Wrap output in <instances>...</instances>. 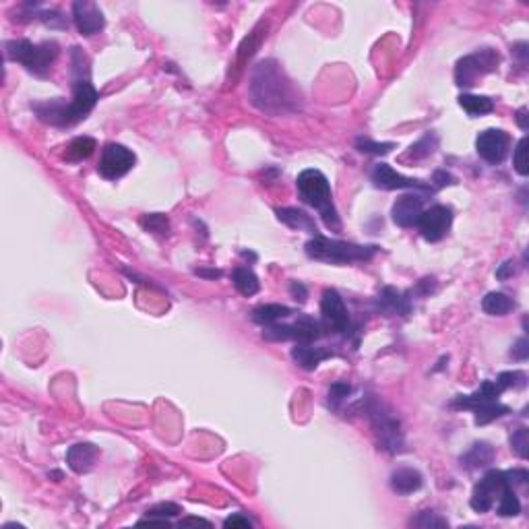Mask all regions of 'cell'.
<instances>
[{
    "instance_id": "obj_1",
    "label": "cell",
    "mask_w": 529,
    "mask_h": 529,
    "mask_svg": "<svg viewBox=\"0 0 529 529\" xmlns=\"http://www.w3.org/2000/svg\"><path fill=\"white\" fill-rule=\"evenodd\" d=\"M250 102L264 114L298 112L302 98L275 60H263L250 75Z\"/></svg>"
},
{
    "instance_id": "obj_2",
    "label": "cell",
    "mask_w": 529,
    "mask_h": 529,
    "mask_svg": "<svg viewBox=\"0 0 529 529\" xmlns=\"http://www.w3.org/2000/svg\"><path fill=\"white\" fill-rule=\"evenodd\" d=\"M98 104V91L89 81L73 83V102L65 104L62 100H50L43 104H34L39 120L54 126H71L83 120Z\"/></svg>"
},
{
    "instance_id": "obj_3",
    "label": "cell",
    "mask_w": 529,
    "mask_h": 529,
    "mask_svg": "<svg viewBox=\"0 0 529 529\" xmlns=\"http://www.w3.org/2000/svg\"><path fill=\"white\" fill-rule=\"evenodd\" d=\"M296 185H298L300 199H302L306 205L314 207L321 213L325 226L329 227V229L340 232V215H337V211L333 207L331 185H329L327 176L323 172H319V170H304L302 174L298 176Z\"/></svg>"
},
{
    "instance_id": "obj_4",
    "label": "cell",
    "mask_w": 529,
    "mask_h": 529,
    "mask_svg": "<svg viewBox=\"0 0 529 529\" xmlns=\"http://www.w3.org/2000/svg\"><path fill=\"white\" fill-rule=\"evenodd\" d=\"M378 253V246H360L351 242L331 240L325 236H312V240L306 242V255L314 261L331 264H349L370 261Z\"/></svg>"
},
{
    "instance_id": "obj_5",
    "label": "cell",
    "mask_w": 529,
    "mask_h": 529,
    "mask_svg": "<svg viewBox=\"0 0 529 529\" xmlns=\"http://www.w3.org/2000/svg\"><path fill=\"white\" fill-rule=\"evenodd\" d=\"M364 412L370 417L380 449H384L387 453H399L403 449V432H401L399 420L393 416V412L382 401H378L377 397H368Z\"/></svg>"
},
{
    "instance_id": "obj_6",
    "label": "cell",
    "mask_w": 529,
    "mask_h": 529,
    "mask_svg": "<svg viewBox=\"0 0 529 529\" xmlns=\"http://www.w3.org/2000/svg\"><path fill=\"white\" fill-rule=\"evenodd\" d=\"M6 56L15 62H21L27 71L43 75L58 56V43L56 41L32 43L29 39H13L6 41Z\"/></svg>"
},
{
    "instance_id": "obj_7",
    "label": "cell",
    "mask_w": 529,
    "mask_h": 529,
    "mask_svg": "<svg viewBox=\"0 0 529 529\" xmlns=\"http://www.w3.org/2000/svg\"><path fill=\"white\" fill-rule=\"evenodd\" d=\"M500 62V56L496 50L492 48H484V50H478L465 58H461L455 67V81L459 87H471L476 85V81L480 76L488 75L492 73Z\"/></svg>"
},
{
    "instance_id": "obj_8",
    "label": "cell",
    "mask_w": 529,
    "mask_h": 529,
    "mask_svg": "<svg viewBox=\"0 0 529 529\" xmlns=\"http://www.w3.org/2000/svg\"><path fill=\"white\" fill-rule=\"evenodd\" d=\"M507 488V482H504V474L502 471H496L492 469L488 471L474 488V494H471V509L478 511V513H488L492 507L498 502L502 490Z\"/></svg>"
},
{
    "instance_id": "obj_9",
    "label": "cell",
    "mask_w": 529,
    "mask_h": 529,
    "mask_svg": "<svg viewBox=\"0 0 529 529\" xmlns=\"http://www.w3.org/2000/svg\"><path fill=\"white\" fill-rule=\"evenodd\" d=\"M133 166H135V153L126 149L124 145L108 143L102 149L98 170L106 180H116V178H122L126 172H130Z\"/></svg>"
},
{
    "instance_id": "obj_10",
    "label": "cell",
    "mask_w": 529,
    "mask_h": 529,
    "mask_svg": "<svg viewBox=\"0 0 529 529\" xmlns=\"http://www.w3.org/2000/svg\"><path fill=\"white\" fill-rule=\"evenodd\" d=\"M451 222H453V211L445 205H434V207L422 211V215L417 220V229L424 240L438 242L447 236Z\"/></svg>"
},
{
    "instance_id": "obj_11",
    "label": "cell",
    "mask_w": 529,
    "mask_h": 529,
    "mask_svg": "<svg viewBox=\"0 0 529 529\" xmlns=\"http://www.w3.org/2000/svg\"><path fill=\"white\" fill-rule=\"evenodd\" d=\"M321 314H323V327L335 333H347L349 331V314L335 290H327L321 300Z\"/></svg>"
},
{
    "instance_id": "obj_12",
    "label": "cell",
    "mask_w": 529,
    "mask_h": 529,
    "mask_svg": "<svg viewBox=\"0 0 529 529\" xmlns=\"http://www.w3.org/2000/svg\"><path fill=\"white\" fill-rule=\"evenodd\" d=\"M370 180L377 189L382 190H399V189H410V190H422V192H434L432 187H428L422 180H414V178H406L401 174H397L391 166L387 163H378L375 166V170L370 172Z\"/></svg>"
},
{
    "instance_id": "obj_13",
    "label": "cell",
    "mask_w": 529,
    "mask_h": 529,
    "mask_svg": "<svg viewBox=\"0 0 529 529\" xmlns=\"http://www.w3.org/2000/svg\"><path fill=\"white\" fill-rule=\"evenodd\" d=\"M509 143H511V139H509V135L504 130L488 128V130H484V133L478 135L476 149L480 153V157L486 159L488 163H500L507 157Z\"/></svg>"
},
{
    "instance_id": "obj_14",
    "label": "cell",
    "mask_w": 529,
    "mask_h": 529,
    "mask_svg": "<svg viewBox=\"0 0 529 529\" xmlns=\"http://www.w3.org/2000/svg\"><path fill=\"white\" fill-rule=\"evenodd\" d=\"M73 19L83 36H93L106 25L104 13L100 11L95 2H89V0H76L73 4Z\"/></svg>"
},
{
    "instance_id": "obj_15",
    "label": "cell",
    "mask_w": 529,
    "mask_h": 529,
    "mask_svg": "<svg viewBox=\"0 0 529 529\" xmlns=\"http://www.w3.org/2000/svg\"><path fill=\"white\" fill-rule=\"evenodd\" d=\"M424 211V205H422V196L417 194H403L395 201L393 209H391V215H393V222L399 227H414L417 226V220Z\"/></svg>"
},
{
    "instance_id": "obj_16",
    "label": "cell",
    "mask_w": 529,
    "mask_h": 529,
    "mask_svg": "<svg viewBox=\"0 0 529 529\" xmlns=\"http://www.w3.org/2000/svg\"><path fill=\"white\" fill-rule=\"evenodd\" d=\"M502 389L496 380H484L480 384V389L471 395H459L455 397L453 408H463V410H476L484 403H492V401H498Z\"/></svg>"
},
{
    "instance_id": "obj_17",
    "label": "cell",
    "mask_w": 529,
    "mask_h": 529,
    "mask_svg": "<svg viewBox=\"0 0 529 529\" xmlns=\"http://www.w3.org/2000/svg\"><path fill=\"white\" fill-rule=\"evenodd\" d=\"M378 310L380 312H384L387 316H403V314H408L410 312V308H412V304H410V298H406V294H401L399 290H395V288H391V286H387V288H382L380 292H378Z\"/></svg>"
},
{
    "instance_id": "obj_18",
    "label": "cell",
    "mask_w": 529,
    "mask_h": 529,
    "mask_svg": "<svg viewBox=\"0 0 529 529\" xmlns=\"http://www.w3.org/2000/svg\"><path fill=\"white\" fill-rule=\"evenodd\" d=\"M98 453V447H93L91 443H76L67 453V463L75 474H87L93 467Z\"/></svg>"
},
{
    "instance_id": "obj_19",
    "label": "cell",
    "mask_w": 529,
    "mask_h": 529,
    "mask_svg": "<svg viewBox=\"0 0 529 529\" xmlns=\"http://www.w3.org/2000/svg\"><path fill=\"white\" fill-rule=\"evenodd\" d=\"M333 354L329 349L323 347H312L310 343H296V347L292 349V358L296 360V364L304 370H314L323 360L331 358Z\"/></svg>"
},
{
    "instance_id": "obj_20",
    "label": "cell",
    "mask_w": 529,
    "mask_h": 529,
    "mask_svg": "<svg viewBox=\"0 0 529 529\" xmlns=\"http://www.w3.org/2000/svg\"><path fill=\"white\" fill-rule=\"evenodd\" d=\"M391 488H393V492L401 494V496H408V494L422 488V476H420V471L412 469V467H401V469L393 471Z\"/></svg>"
},
{
    "instance_id": "obj_21",
    "label": "cell",
    "mask_w": 529,
    "mask_h": 529,
    "mask_svg": "<svg viewBox=\"0 0 529 529\" xmlns=\"http://www.w3.org/2000/svg\"><path fill=\"white\" fill-rule=\"evenodd\" d=\"M277 217H279V222H283L286 226L294 227V229H304V232H308V234H312V236H319L312 217H310L308 213L300 211V209H294V207L277 209Z\"/></svg>"
},
{
    "instance_id": "obj_22",
    "label": "cell",
    "mask_w": 529,
    "mask_h": 529,
    "mask_svg": "<svg viewBox=\"0 0 529 529\" xmlns=\"http://www.w3.org/2000/svg\"><path fill=\"white\" fill-rule=\"evenodd\" d=\"M494 459V449L488 443H476L467 453L461 457V465L465 469H478V467H486L490 465Z\"/></svg>"
},
{
    "instance_id": "obj_23",
    "label": "cell",
    "mask_w": 529,
    "mask_h": 529,
    "mask_svg": "<svg viewBox=\"0 0 529 529\" xmlns=\"http://www.w3.org/2000/svg\"><path fill=\"white\" fill-rule=\"evenodd\" d=\"M292 310L288 306H281V304H263L259 308L253 310V321L257 325H273L286 316H290Z\"/></svg>"
},
{
    "instance_id": "obj_24",
    "label": "cell",
    "mask_w": 529,
    "mask_h": 529,
    "mask_svg": "<svg viewBox=\"0 0 529 529\" xmlns=\"http://www.w3.org/2000/svg\"><path fill=\"white\" fill-rule=\"evenodd\" d=\"M232 279H234V286H236V290L240 292V294H244V296H255L257 292H259V277L248 269V267H238V269H234V275H232Z\"/></svg>"
},
{
    "instance_id": "obj_25",
    "label": "cell",
    "mask_w": 529,
    "mask_h": 529,
    "mask_svg": "<svg viewBox=\"0 0 529 529\" xmlns=\"http://www.w3.org/2000/svg\"><path fill=\"white\" fill-rule=\"evenodd\" d=\"M482 308L490 316H504V314H509L515 308V302L507 294H502V292H490L482 300Z\"/></svg>"
},
{
    "instance_id": "obj_26",
    "label": "cell",
    "mask_w": 529,
    "mask_h": 529,
    "mask_svg": "<svg viewBox=\"0 0 529 529\" xmlns=\"http://www.w3.org/2000/svg\"><path fill=\"white\" fill-rule=\"evenodd\" d=\"M459 106L469 114V116H482V114H490L494 110V102L486 95H459Z\"/></svg>"
},
{
    "instance_id": "obj_27",
    "label": "cell",
    "mask_w": 529,
    "mask_h": 529,
    "mask_svg": "<svg viewBox=\"0 0 529 529\" xmlns=\"http://www.w3.org/2000/svg\"><path fill=\"white\" fill-rule=\"evenodd\" d=\"M496 511H498L500 517H515V515L521 513V502H519V498L515 494V488L507 486L502 490L500 498H498V509Z\"/></svg>"
},
{
    "instance_id": "obj_28",
    "label": "cell",
    "mask_w": 529,
    "mask_h": 529,
    "mask_svg": "<svg viewBox=\"0 0 529 529\" xmlns=\"http://www.w3.org/2000/svg\"><path fill=\"white\" fill-rule=\"evenodd\" d=\"M474 414H476V416H474L476 424H478V426H484V424H488L492 420H498V417H502L504 414H509V408L502 406V403H498V401H492V403H484V406L476 408Z\"/></svg>"
},
{
    "instance_id": "obj_29",
    "label": "cell",
    "mask_w": 529,
    "mask_h": 529,
    "mask_svg": "<svg viewBox=\"0 0 529 529\" xmlns=\"http://www.w3.org/2000/svg\"><path fill=\"white\" fill-rule=\"evenodd\" d=\"M93 149H95V141L91 137H76L75 141L69 145V149H67V159L69 161L87 159L93 153Z\"/></svg>"
},
{
    "instance_id": "obj_30",
    "label": "cell",
    "mask_w": 529,
    "mask_h": 529,
    "mask_svg": "<svg viewBox=\"0 0 529 529\" xmlns=\"http://www.w3.org/2000/svg\"><path fill=\"white\" fill-rule=\"evenodd\" d=\"M412 528H422V529H438V528H447L449 521L445 517H441L438 513H432V511H422L417 513L416 517L410 521Z\"/></svg>"
},
{
    "instance_id": "obj_31",
    "label": "cell",
    "mask_w": 529,
    "mask_h": 529,
    "mask_svg": "<svg viewBox=\"0 0 529 529\" xmlns=\"http://www.w3.org/2000/svg\"><path fill=\"white\" fill-rule=\"evenodd\" d=\"M141 226L145 232H152V234H159V236H168L170 232V222L166 215L161 213H152V215H145L141 220Z\"/></svg>"
},
{
    "instance_id": "obj_32",
    "label": "cell",
    "mask_w": 529,
    "mask_h": 529,
    "mask_svg": "<svg viewBox=\"0 0 529 529\" xmlns=\"http://www.w3.org/2000/svg\"><path fill=\"white\" fill-rule=\"evenodd\" d=\"M356 149L360 153L384 155V153H389L391 149H395V145H393V143H375V141H370V139H366V137H358V139H356Z\"/></svg>"
},
{
    "instance_id": "obj_33",
    "label": "cell",
    "mask_w": 529,
    "mask_h": 529,
    "mask_svg": "<svg viewBox=\"0 0 529 529\" xmlns=\"http://www.w3.org/2000/svg\"><path fill=\"white\" fill-rule=\"evenodd\" d=\"M436 143H438L436 135H432V133L424 135V137H422V139L417 141L416 145H412L410 157H414V159H420V157H426V155H430V153L434 152Z\"/></svg>"
},
{
    "instance_id": "obj_34",
    "label": "cell",
    "mask_w": 529,
    "mask_h": 529,
    "mask_svg": "<svg viewBox=\"0 0 529 529\" xmlns=\"http://www.w3.org/2000/svg\"><path fill=\"white\" fill-rule=\"evenodd\" d=\"M513 166L517 170V174L521 176H528L529 168H528V137H523L517 147H515V153H513Z\"/></svg>"
},
{
    "instance_id": "obj_35",
    "label": "cell",
    "mask_w": 529,
    "mask_h": 529,
    "mask_svg": "<svg viewBox=\"0 0 529 529\" xmlns=\"http://www.w3.org/2000/svg\"><path fill=\"white\" fill-rule=\"evenodd\" d=\"M511 447H513V451L519 455L521 459H525V457H528V447H529L528 428H519V430H515V432H513V436H511Z\"/></svg>"
},
{
    "instance_id": "obj_36",
    "label": "cell",
    "mask_w": 529,
    "mask_h": 529,
    "mask_svg": "<svg viewBox=\"0 0 529 529\" xmlns=\"http://www.w3.org/2000/svg\"><path fill=\"white\" fill-rule=\"evenodd\" d=\"M180 507L178 504H172V502H161L157 507H153L147 511V517H159V519H170V517H176L180 515Z\"/></svg>"
},
{
    "instance_id": "obj_37",
    "label": "cell",
    "mask_w": 529,
    "mask_h": 529,
    "mask_svg": "<svg viewBox=\"0 0 529 529\" xmlns=\"http://www.w3.org/2000/svg\"><path fill=\"white\" fill-rule=\"evenodd\" d=\"M496 382L500 384L502 391L511 389V387H525V375L515 370V373H502L500 377L496 378Z\"/></svg>"
},
{
    "instance_id": "obj_38",
    "label": "cell",
    "mask_w": 529,
    "mask_h": 529,
    "mask_svg": "<svg viewBox=\"0 0 529 529\" xmlns=\"http://www.w3.org/2000/svg\"><path fill=\"white\" fill-rule=\"evenodd\" d=\"M349 393H351V387H349L347 382H335V384H331V389H329V403H331L333 408H337L341 401L347 399Z\"/></svg>"
},
{
    "instance_id": "obj_39",
    "label": "cell",
    "mask_w": 529,
    "mask_h": 529,
    "mask_svg": "<svg viewBox=\"0 0 529 529\" xmlns=\"http://www.w3.org/2000/svg\"><path fill=\"white\" fill-rule=\"evenodd\" d=\"M502 474H504L507 486H511V488L523 486V484H528L529 480V474L525 469H509V471H502Z\"/></svg>"
},
{
    "instance_id": "obj_40",
    "label": "cell",
    "mask_w": 529,
    "mask_h": 529,
    "mask_svg": "<svg viewBox=\"0 0 529 529\" xmlns=\"http://www.w3.org/2000/svg\"><path fill=\"white\" fill-rule=\"evenodd\" d=\"M511 356H513L515 360H528V356H529L528 337H521V340L515 341V345H513V349H511Z\"/></svg>"
},
{
    "instance_id": "obj_41",
    "label": "cell",
    "mask_w": 529,
    "mask_h": 529,
    "mask_svg": "<svg viewBox=\"0 0 529 529\" xmlns=\"http://www.w3.org/2000/svg\"><path fill=\"white\" fill-rule=\"evenodd\" d=\"M224 525H226V528H242V529L253 528L250 519H248V517H244V515H232V517H227Z\"/></svg>"
},
{
    "instance_id": "obj_42",
    "label": "cell",
    "mask_w": 529,
    "mask_h": 529,
    "mask_svg": "<svg viewBox=\"0 0 529 529\" xmlns=\"http://www.w3.org/2000/svg\"><path fill=\"white\" fill-rule=\"evenodd\" d=\"M290 292H292L294 300H298V302H304V300H306V296H308L306 288H304L302 283H298V281H292V286H290Z\"/></svg>"
},
{
    "instance_id": "obj_43",
    "label": "cell",
    "mask_w": 529,
    "mask_h": 529,
    "mask_svg": "<svg viewBox=\"0 0 529 529\" xmlns=\"http://www.w3.org/2000/svg\"><path fill=\"white\" fill-rule=\"evenodd\" d=\"M434 182H436V187H447V185H455V178L451 174L438 170V172H434Z\"/></svg>"
},
{
    "instance_id": "obj_44",
    "label": "cell",
    "mask_w": 529,
    "mask_h": 529,
    "mask_svg": "<svg viewBox=\"0 0 529 529\" xmlns=\"http://www.w3.org/2000/svg\"><path fill=\"white\" fill-rule=\"evenodd\" d=\"M515 273V263L513 261H507V263L500 264V269L496 271V277L498 279H507V277H511Z\"/></svg>"
},
{
    "instance_id": "obj_45",
    "label": "cell",
    "mask_w": 529,
    "mask_h": 529,
    "mask_svg": "<svg viewBox=\"0 0 529 529\" xmlns=\"http://www.w3.org/2000/svg\"><path fill=\"white\" fill-rule=\"evenodd\" d=\"M187 525H205V528H209L211 523L205 521V519H201V517H189V519H182V521H180V528H187Z\"/></svg>"
},
{
    "instance_id": "obj_46",
    "label": "cell",
    "mask_w": 529,
    "mask_h": 529,
    "mask_svg": "<svg viewBox=\"0 0 529 529\" xmlns=\"http://www.w3.org/2000/svg\"><path fill=\"white\" fill-rule=\"evenodd\" d=\"M194 273L196 275H201V277H222V271H217V269H194Z\"/></svg>"
},
{
    "instance_id": "obj_47",
    "label": "cell",
    "mask_w": 529,
    "mask_h": 529,
    "mask_svg": "<svg viewBox=\"0 0 529 529\" xmlns=\"http://www.w3.org/2000/svg\"><path fill=\"white\" fill-rule=\"evenodd\" d=\"M528 108H521L519 112H517V122H519V126L523 128V130H528Z\"/></svg>"
}]
</instances>
